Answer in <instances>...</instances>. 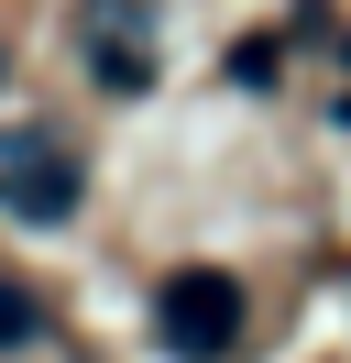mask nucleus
<instances>
[{"instance_id": "obj_1", "label": "nucleus", "mask_w": 351, "mask_h": 363, "mask_svg": "<svg viewBox=\"0 0 351 363\" xmlns=\"http://www.w3.org/2000/svg\"><path fill=\"white\" fill-rule=\"evenodd\" d=\"M154 330H165V352H187V363H219L241 341V286L219 264H176L165 286H154Z\"/></svg>"}, {"instance_id": "obj_2", "label": "nucleus", "mask_w": 351, "mask_h": 363, "mask_svg": "<svg viewBox=\"0 0 351 363\" xmlns=\"http://www.w3.org/2000/svg\"><path fill=\"white\" fill-rule=\"evenodd\" d=\"M33 143H44V133H11V165H0V199H11L22 220H66L88 177H77L66 155H33Z\"/></svg>"}, {"instance_id": "obj_3", "label": "nucleus", "mask_w": 351, "mask_h": 363, "mask_svg": "<svg viewBox=\"0 0 351 363\" xmlns=\"http://www.w3.org/2000/svg\"><path fill=\"white\" fill-rule=\"evenodd\" d=\"M33 319H44V308H33V286H22V275H0V352H11Z\"/></svg>"}, {"instance_id": "obj_4", "label": "nucleus", "mask_w": 351, "mask_h": 363, "mask_svg": "<svg viewBox=\"0 0 351 363\" xmlns=\"http://www.w3.org/2000/svg\"><path fill=\"white\" fill-rule=\"evenodd\" d=\"M0 77H11V55H0Z\"/></svg>"}]
</instances>
